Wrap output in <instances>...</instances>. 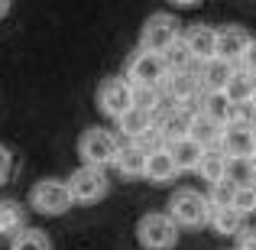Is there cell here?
I'll use <instances>...</instances> for the list:
<instances>
[{
	"label": "cell",
	"instance_id": "1",
	"mask_svg": "<svg viewBox=\"0 0 256 250\" xmlns=\"http://www.w3.org/2000/svg\"><path fill=\"white\" fill-rule=\"evenodd\" d=\"M120 140L117 133L104 130V127H88V130L78 137V156H82V166H94V169H110L114 159H117Z\"/></svg>",
	"mask_w": 256,
	"mask_h": 250
},
{
	"label": "cell",
	"instance_id": "2",
	"mask_svg": "<svg viewBox=\"0 0 256 250\" xmlns=\"http://www.w3.org/2000/svg\"><path fill=\"white\" fill-rule=\"evenodd\" d=\"M169 221L175 227H204L208 224V214H211V205L208 198L198 192V188H175L172 198H169Z\"/></svg>",
	"mask_w": 256,
	"mask_h": 250
},
{
	"label": "cell",
	"instance_id": "3",
	"mask_svg": "<svg viewBox=\"0 0 256 250\" xmlns=\"http://www.w3.org/2000/svg\"><path fill=\"white\" fill-rule=\"evenodd\" d=\"M65 188H68L72 205H98L110 192V175L104 169H94V166H78L65 179Z\"/></svg>",
	"mask_w": 256,
	"mask_h": 250
},
{
	"label": "cell",
	"instance_id": "4",
	"mask_svg": "<svg viewBox=\"0 0 256 250\" xmlns=\"http://www.w3.org/2000/svg\"><path fill=\"white\" fill-rule=\"evenodd\" d=\"M26 201L42 218H62L65 211H72V198H68V188H65V179H52V175L32 182Z\"/></svg>",
	"mask_w": 256,
	"mask_h": 250
},
{
	"label": "cell",
	"instance_id": "5",
	"mask_svg": "<svg viewBox=\"0 0 256 250\" xmlns=\"http://www.w3.org/2000/svg\"><path fill=\"white\" fill-rule=\"evenodd\" d=\"M182 231L169 221L166 211H146L136 221V240L143 250H175Z\"/></svg>",
	"mask_w": 256,
	"mask_h": 250
},
{
	"label": "cell",
	"instance_id": "6",
	"mask_svg": "<svg viewBox=\"0 0 256 250\" xmlns=\"http://www.w3.org/2000/svg\"><path fill=\"white\" fill-rule=\"evenodd\" d=\"M178 36H182V23L172 17V13H152V17H146L143 30H140V46L136 49L152 52V56H162Z\"/></svg>",
	"mask_w": 256,
	"mask_h": 250
},
{
	"label": "cell",
	"instance_id": "7",
	"mask_svg": "<svg viewBox=\"0 0 256 250\" xmlns=\"http://www.w3.org/2000/svg\"><path fill=\"white\" fill-rule=\"evenodd\" d=\"M124 82L130 88H159L166 82L162 59L152 56V52L133 49L130 59H126V69H124Z\"/></svg>",
	"mask_w": 256,
	"mask_h": 250
},
{
	"label": "cell",
	"instance_id": "8",
	"mask_svg": "<svg viewBox=\"0 0 256 250\" xmlns=\"http://www.w3.org/2000/svg\"><path fill=\"white\" fill-rule=\"evenodd\" d=\"M218 150H220L224 159H253L256 156V127L246 124V120H230V124H224Z\"/></svg>",
	"mask_w": 256,
	"mask_h": 250
},
{
	"label": "cell",
	"instance_id": "9",
	"mask_svg": "<svg viewBox=\"0 0 256 250\" xmlns=\"http://www.w3.org/2000/svg\"><path fill=\"white\" fill-rule=\"evenodd\" d=\"M98 107L107 114L110 120L124 117L133 107V88L124 82V78H104L98 85Z\"/></svg>",
	"mask_w": 256,
	"mask_h": 250
},
{
	"label": "cell",
	"instance_id": "10",
	"mask_svg": "<svg viewBox=\"0 0 256 250\" xmlns=\"http://www.w3.org/2000/svg\"><path fill=\"white\" fill-rule=\"evenodd\" d=\"M214 33H218V36H214V59H220V62H227V65L237 69L246 43H250V33H246L244 26H237V23L214 26Z\"/></svg>",
	"mask_w": 256,
	"mask_h": 250
},
{
	"label": "cell",
	"instance_id": "11",
	"mask_svg": "<svg viewBox=\"0 0 256 250\" xmlns=\"http://www.w3.org/2000/svg\"><path fill=\"white\" fill-rule=\"evenodd\" d=\"M214 36H218V33L208 23H194L182 33V43H185V49H188V56H192L194 65H204V62L214 59Z\"/></svg>",
	"mask_w": 256,
	"mask_h": 250
},
{
	"label": "cell",
	"instance_id": "12",
	"mask_svg": "<svg viewBox=\"0 0 256 250\" xmlns=\"http://www.w3.org/2000/svg\"><path fill=\"white\" fill-rule=\"evenodd\" d=\"M146 137H152V114L150 111L130 107L124 117H117V140H126V143H143Z\"/></svg>",
	"mask_w": 256,
	"mask_h": 250
},
{
	"label": "cell",
	"instance_id": "13",
	"mask_svg": "<svg viewBox=\"0 0 256 250\" xmlns=\"http://www.w3.org/2000/svg\"><path fill=\"white\" fill-rule=\"evenodd\" d=\"M230 72H234V65L220 62V59H211V62L194 69V82H198L201 94H220L224 85H227V78H230Z\"/></svg>",
	"mask_w": 256,
	"mask_h": 250
},
{
	"label": "cell",
	"instance_id": "14",
	"mask_svg": "<svg viewBox=\"0 0 256 250\" xmlns=\"http://www.w3.org/2000/svg\"><path fill=\"white\" fill-rule=\"evenodd\" d=\"M175 175H178V169H175L172 156L166 146H156V150L146 153V169H143V179H150L152 185H166V182H172Z\"/></svg>",
	"mask_w": 256,
	"mask_h": 250
},
{
	"label": "cell",
	"instance_id": "15",
	"mask_svg": "<svg viewBox=\"0 0 256 250\" xmlns=\"http://www.w3.org/2000/svg\"><path fill=\"white\" fill-rule=\"evenodd\" d=\"M253 91H256V78L246 75V72H240V69H234L220 94H224V101L230 107H246V104H250V98H253Z\"/></svg>",
	"mask_w": 256,
	"mask_h": 250
},
{
	"label": "cell",
	"instance_id": "16",
	"mask_svg": "<svg viewBox=\"0 0 256 250\" xmlns=\"http://www.w3.org/2000/svg\"><path fill=\"white\" fill-rule=\"evenodd\" d=\"M146 153L150 150H143V146H136V143H120L117 159H114V169H117L120 175H126V179H143Z\"/></svg>",
	"mask_w": 256,
	"mask_h": 250
},
{
	"label": "cell",
	"instance_id": "17",
	"mask_svg": "<svg viewBox=\"0 0 256 250\" xmlns=\"http://www.w3.org/2000/svg\"><path fill=\"white\" fill-rule=\"evenodd\" d=\"M166 150H169V156H172V163H175L178 172H194L198 163H201V156H204V150H201L194 140H188V137L175 140V143H169Z\"/></svg>",
	"mask_w": 256,
	"mask_h": 250
},
{
	"label": "cell",
	"instance_id": "18",
	"mask_svg": "<svg viewBox=\"0 0 256 250\" xmlns=\"http://www.w3.org/2000/svg\"><path fill=\"white\" fill-rule=\"evenodd\" d=\"M220 130H224V127H220V124H214L211 117H204V114H192V127H188V140H194V143H198L201 150H218Z\"/></svg>",
	"mask_w": 256,
	"mask_h": 250
},
{
	"label": "cell",
	"instance_id": "19",
	"mask_svg": "<svg viewBox=\"0 0 256 250\" xmlns=\"http://www.w3.org/2000/svg\"><path fill=\"white\" fill-rule=\"evenodd\" d=\"M208 224H211L214 234H220V237H237L240 227L246 224V218L240 211H234V208H211Z\"/></svg>",
	"mask_w": 256,
	"mask_h": 250
},
{
	"label": "cell",
	"instance_id": "20",
	"mask_svg": "<svg viewBox=\"0 0 256 250\" xmlns=\"http://www.w3.org/2000/svg\"><path fill=\"white\" fill-rule=\"evenodd\" d=\"M20 231H26V208L13 198H4L0 201V234L16 237Z\"/></svg>",
	"mask_w": 256,
	"mask_h": 250
},
{
	"label": "cell",
	"instance_id": "21",
	"mask_svg": "<svg viewBox=\"0 0 256 250\" xmlns=\"http://www.w3.org/2000/svg\"><path fill=\"white\" fill-rule=\"evenodd\" d=\"M224 166H227V159L220 156V150H204V156H201V163H198L194 172H198L208 185H218V182H224Z\"/></svg>",
	"mask_w": 256,
	"mask_h": 250
},
{
	"label": "cell",
	"instance_id": "22",
	"mask_svg": "<svg viewBox=\"0 0 256 250\" xmlns=\"http://www.w3.org/2000/svg\"><path fill=\"white\" fill-rule=\"evenodd\" d=\"M10 250H52V240L39 227H26L16 237H10Z\"/></svg>",
	"mask_w": 256,
	"mask_h": 250
},
{
	"label": "cell",
	"instance_id": "23",
	"mask_svg": "<svg viewBox=\"0 0 256 250\" xmlns=\"http://www.w3.org/2000/svg\"><path fill=\"white\" fill-rule=\"evenodd\" d=\"M224 182H227V185H234V188L253 185L250 159H227V166H224Z\"/></svg>",
	"mask_w": 256,
	"mask_h": 250
},
{
	"label": "cell",
	"instance_id": "24",
	"mask_svg": "<svg viewBox=\"0 0 256 250\" xmlns=\"http://www.w3.org/2000/svg\"><path fill=\"white\" fill-rule=\"evenodd\" d=\"M234 211L246 214H256V185H244V188H234V201H230Z\"/></svg>",
	"mask_w": 256,
	"mask_h": 250
},
{
	"label": "cell",
	"instance_id": "25",
	"mask_svg": "<svg viewBox=\"0 0 256 250\" xmlns=\"http://www.w3.org/2000/svg\"><path fill=\"white\" fill-rule=\"evenodd\" d=\"M204 198H208V205H211V208H230V201H234V185L218 182V185H211V192H208Z\"/></svg>",
	"mask_w": 256,
	"mask_h": 250
},
{
	"label": "cell",
	"instance_id": "26",
	"mask_svg": "<svg viewBox=\"0 0 256 250\" xmlns=\"http://www.w3.org/2000/svg\"><path fill=\"white\" fill-rule=\"evenodd\" d=\"M237 69L256 78V36H250V43H246L244 56H240V62H237Z\"/></svg>",
	"mask_w": 256,
	"mask_h": 250
},
{
	"label": "cell",
	"instance_id": "27",
	"mask_svg": "<svg viewBox=\"0 0 256 250\" xmlns=\"http://www.w3.org/2000/svg\"><path fill=\"white\" fill-rule=\"evenodd\" d=\"M234 250H256V227L250 224L240 227V234L234 237Z\"/></svg>",
	"mask_w": 256,
	"mask_h": 250
},
{
	"label": "cell",
	"instance_id": "28",
	"mask_svg": "<svg viewBox=\"0 0 256 250\" xmlns=\"http://www.w3.org/2000/svg\"><path fill=\"white\" fill-rule=\"evenodd\" d=\"M10 172H13V153L6 150L4 143H0V185L10 179Z\"/></svg>",
	"mask_w": 256,
	"mask_h": 250
},
{
	"label": "cell",
	"instance_id": "29",
	"mask_svg": "<svg viewBox=\"0 0 256 250\" xmlns=\"http://www.w3.org/2000/svg\"><path fill=\"white\" fill-rule=\"evenodd\" d=\"M246 111H250V120L256 124V91H253V98H250V104H246Z\"/></svg>",
	"mask_w": 256,
	"mask_h": 250
},
{
	"label": "cell",
	"instance_id": "30",
	"mask_svg": "<svg viewBox=\"0 0 256 250\" xmlns=\"http://www.w3.org/2000/svg\"><path fill=\"white\" fill-rule=\"evenodd\" d=\"M10 10H13V7L6 4V0H0V20H4V17H10Z\"/></svg>",
	"mask_w": 256,
	"mask_h": 250
},
{
	"label": "cell",
	"instance_id": "31",
	"mask_svg": "<svg viewBox=\"0 0 256 250\" xmlns=\"http://www.w3.org/2000/svg\"><path fill=\"white\" fill-rule=\"evenodd\" d=\"M250 169H253V185H256V156L250 159Z\"/></svg>",
	"mask_w": 256,
	"mask_h": 250
}]
</instances>
